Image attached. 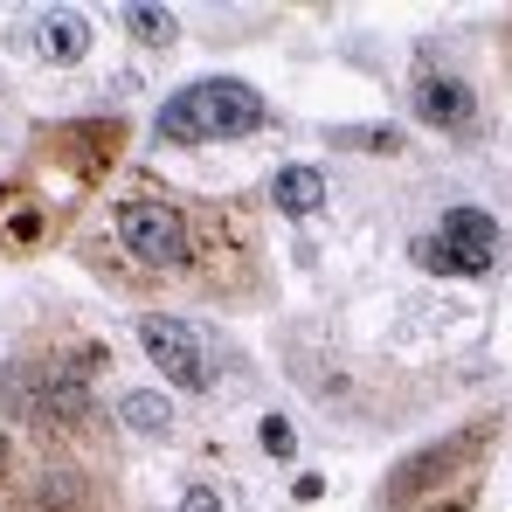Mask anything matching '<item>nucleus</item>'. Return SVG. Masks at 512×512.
Returning <instances> with one entry per match:
<instances>
[{
	"label": "nucleus",
	"instance_id": "1",
	"mask_svg": "<svg viewBox=\"0 0 512 512\" xmlns=\"http://www.w3.org/2000/svg\"><path fill=\"white\" fill-rule=\"evenodd\" d=\"M256 125H263V97L236 77L187 84L160 104V139L167 146H215V139H243Z\"/></svg>",
	"mask_w": 512,
	"mask_h": 512
},
{
	"label": "nucleus",
	"instance_id": "2",
	"mask_svg": "<svg viewBox=\"0 0 512 512\" xmlns=\"http://www.w3.org/2000/svg\"><path fill=\"white\" fill-rule=\"evenodd\" d=\"M90 367L97 360H21V367H7L0 374V395H7V409L21 416V423L35 429H77L90 409Z\"/></svg>",
	"mask_w": 512,
	"mask_h": 512
},
{
	"label": "nucleus",
	"instance_id": "3",
	"mask_svg": "<svg viewBox=\"0 0 512 512\" xmlns=\"http://www.w3.org/2000/svg\"><path fill=\"white\" fill-rule=\"evenodd\" d=\"M485 436L492 429H457L450 443H436L423 457H409L388 478V512H416V506H457L471 492V471L485 464Z\"/></svg>",
	"mask_w": 512,
	"mask_h": 512
},
{
	"label": "nucleus",
	"instance_id": "4",
	"mask_svg": "<svg viewBox=\"0 0 512 512\" xmlns=\"http://www.w3.org/2000/svg\"><path fill=\"white\" fill-rule=\"evenodd\" d=\"M111 222H118L125 256L146 263V270H187L194 263V229H187V215L173 208L167 194H125Z\"/></svg>",
	"mask_w": 512,
	"mask_h": 512
},
{
	"label": "nucleus",
	"instance_id": "5",
	"mask_svg": "<svg viewBox=\"0 0 512 512\" xmlns=\"http://www.w3.org/2000/svg\"><path fill=\"white\" fill-rule=\"evenodd\" d=\"M492 256H499V222L485 208H450L443 229L416 243V263L443 277H478V270H492Z\"/></svg>",
	"mask_w": 512,
	"mask_h": 512
},
{
	"label": "nucleus",
	"instance_id": "6",
	"mask_svg": "<svg viewBox=\"0 0 512 512\" xmlns=\"http://www.w3.org/2000/svg\"><path fill=\"white\" fill-rule=\"evenodd\" d=\"M139 346H146V360L167 374L173 388H208L215 381V367H208V353H201V340H194V326H180V319H167V312H146L139 319Z\"/></svg>",
	"mask_w": 512,
	"mask_h": 512
},
{
	"label": "nucleus",
	"instance_id": "7",
	"mask_svg": "<svg viewBox=\"0 0 512 512\" xmlns=\"http://www.w3.org/2000/svg\"><path fill=\"white\" fill-rule=\"evenodd\" d=\"M28 49H35L42 63L70 70V63L90 56V21L77 7H35V14H28Z\"/></svg>",
	"mask_w": 512,
	"mask_h": 512
},
{
	"label": "nucleus",
	"instance_id": "8",
	"mask_svg": "<svg viewBox=\"0 0 512 512\" xmlns=\"http://www.w3.org/2000/svg\"><path fill=\"white\" fill-rule=\"evenodd\" d=\"M416 104H423V118L436 125V132H471L478 125V97L457 84L450 70H416Z\"/></svg>",
	"mask_w": 512,
	"mask_h": 512
},
{
	"label": "nucleus",
	"instance_id": "9",
	"mask_svg": "<svg viewBox=\"0 0 512 512\" xmlns=\"http://www.w3.org/2000/svg\"><path fill=\"white\" fill-rule=\"evenodd\" d=\"M49 236V215L28 187H0V250H35Z\"/></svg>",
	"mask_w": 512,
	"mask_h": 512
},
{
	"label": "nucleus",
	"instance_id": "10",
	"mask_svg": "<svg viewBox=\"0 0 512 512\" xmlns=\"http://www.w3.org/2000/svg\"><path fill=\"white\" fill-rule=\"evenodd\" d=\"M270 194H277L284 215H319V201H326V173H319V167H284Z\"/></svg>",
	"mask_w": 512,
	"mask_h": 512
},
{
	"label": "nucleus",
	"instance_id": "11",
	"mask_svg": "<svg viewBox=\"0 0 512 512\" xmlns=\"http://www.w3.org/2000/svg\"><path fill=\"white\" fill-rule=\"evenodd\" d=\"M118 416H125L132 436H167V429H173V409L160 402V395H146V388H139V395H125V402H118Z\"/></svg>",
	"mask_w": 512,
	"mask_h": 512
},
{
	"label": "nucleus",
	"instance_id": "12",
	"mask_svg": "<svg viewBox=\"0 0 512 512\" xmlns=\"http://www.w3.org/2000/svg\"><path fill=\"white\" fill-rule=\"evenodd\" d=\"M118 21L132 28V42H153V49H167L173 35H180V14L173 7H125Z\"/></svg>",
	"mask_w": 512,
	"mask_h": 512
},
{
	"label": "nucleus",
	"instance_id": "13",
	"mask_svg": "<svg viewBox=\"0 0 512 512\" xmlns=\"http://www.w3.org/2000/svg\"><path fill=\"white\" fill-rule=\"evenodd\" d=\"M263 450H270V457H291V450H298V436H291L284 416H270V423H263Z\"/></svg>",
	"mask_w": 512,
	"mask_h": 512
},
{
	"label": "nucleus",
	"instance_id": "14",
	"mask_svg": "<svg viewBox=\"0 0 512 512\" xmlns=\"http://www.w3.org/2000/svg\"><path fill=\"white\" fill-rule=\"evenodd\" d=\"M180 512H222V499H215V492H208V485H194V492H187V499H180Z\"/></svg>",
	"mask_w": 512,
	"mask_h": 512
},
{
	"label": "nucleus",
	"instance_id": "15",
	"mask_svg": "<svg viewBox=\"0 0 512 512\" xmlns=\"http://www.w3.org/2000/svg\"><path fill=\"white\" fill-rule=\"evenodd\" d=\"M0 478H7V436H0Z\"/></svg>",
	"mask_w": 512,
	"mask_h": 512
}]
</instances>
